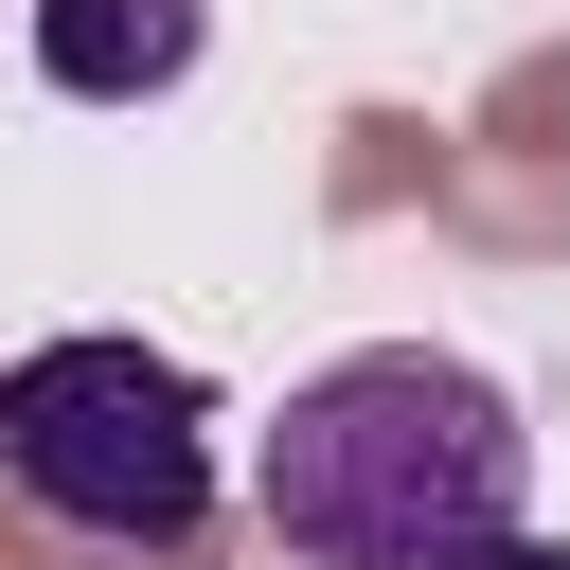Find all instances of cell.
I'll return each mask as SVG.
<instances>
[{
	"label": "cell",
	"mask_w": 570,
	"mask_h": 570,
	"mask_svg": "<svg viewBox=\"0 0 570 570\" xmlns=\"http://www.w3.org/2000/svg\"><path fill=\"white\" fill-rule=\"evenodd\" d=\"M249 499H267V534H285L303 570H463L481 534H517L534 428H517V392H499L481 356H445V338H356V356H321V374L285 392Z\"/></svg>",
	"instance_id": "6da1fadb"
},
{
	"label": "cell",
	"mask_w": 570,
	"mask_h": 570,
	"mask_svg": "<svg viewBox=\"0 0 570 570\" xmlns=\"http://www.w3.org/2000/svg\"><path fill=\"white\" fill-rule=\"evenodd\" d=\"M0 481L53 517V534H107V552H178L214 517V374L160 356V338H36L0 356Z\"/></svg>",
	"instance_id": "7a4b0ae2"
},
{
	"label": "cell",
	"mask_w": 570,
	"mask_h": 570,
	"mask_svg": "<svg viewBox=\"0 0 570 570\" xmlns=\"http://www.w3.org/2000/svg\"><path fill=\"white\" fill-rule=\"evenodd\" d=\"M463 570H570V534H534V517H517V534H481Z\"/></svg>",
	"instance_id": "277c9868"
},
{
	"label": "cell",
	"mask_w": 570,
	"mask_h": 570,
	"mask_svg": "<svg viewBox=\"0 0 570 570\" xmlns=\"http://www.w3.org/2000/svg\"><path fill=\"white\" fill-rule=\"evenodd\" d=\"M214 53V0H36V71L71 107H160Z\"/></svg>",
	"instance_id": "3957f363"
}]
</instances>
